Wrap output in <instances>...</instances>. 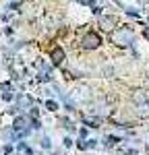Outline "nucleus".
Listing matches in <instances>:
<instances>
[{
	"mask_svg": "<svg viewBox=\"0 0 149 155\" xmlns=\"http://www.w3.org/2000/svg\"><path fill=\"white\" fill-rule=\"evenodd\" d=\"M112 41H114L118 48H128V46L135 41V33H133V29L122 27V29H118V31L112 33Z\"/></svg>",
	"mask_w": 149,
	"mask_h": 155,
	"instance_id": "1",
	"label": "nucleus"
},
{
	"mask_svg": "<svg viewBox=\"0 0 149 155\" xmlns=\"http://www.w3.org/2000/svg\"><path fill=\"white\" fill-rule=\"evenodd\" d=\"M145 35H147V39H149V29H147V31H145Z\"/></svg>",
	"mask_w": 149,
	"mask_h": 155,
	"instance_id": "7",
	"label": "nucleus"
},
{
	"mask_svg": "<svg viewBox=\"0 0 149 155\" xmlns=\"http://www.w3.org/2000/svg\"><path fill=\"white\" fill-rule=\"evenodd\" d=\"M50 58H52V62H54L56 66L62 64V60H64V52H62V48H54L52 54H50Z\"/></svg>",
	"mask_w": 149,
	"mask_h": 155,
	"instance_id": "5",
	"label": "nucleus"
},
{
	"mask_svg": "<svg viewBox=\"0 0 149 155\" xmlns=\"http://www.w3.org/2000/svg\"><path fill=\"white\" fill-rule=\"evenodd\" d=\"M114 25H116V19H114V17H99V27H101L104 31H112Z\"/></svg>",
	"mask_w": 149,
	"mask_h": 155,
	"instance_id": "4",
	"label": "nucleus"
},
{
	"mask_svg": "<svg viewBox=\"0 0 149 155\" xmlns=\"http://www.w3.org/2000/svg\"><path fill=\"white\" fill-rule=\"evenodd\" d=\"M101 44V37L98 35V33H93V31H89V33H85L83 35V39H81V46L85 50H95Z\"/></svg>",
	"mask_w": 149,
	"mask_h": 155,
	"instance_id": "2",
	"label": "nucleus"
},
{
	"mask_svg": "<svg viewBox=\"0 0 149 155\" xmlns=\"http://www.w3.org/2000/svg\"><path fill=\"white\" fill-rule=\"evenodd\" d=\"M139 2H141V4H149V0H139Z\"/></svg>",
	"mask_w": 149,
	"mask_h": 155,
	"instance_id": "6",
	"label": "nucleus"
},
{
	"mask_svg": "<svg viewBox=\"0 0 149 155\" xmlns=\"http://www.w3.org/2000/svg\"><path fill=\"white\" fill-rule=\"evenodd\" d=\"M133 101L139 104V106H141V104H147L149 101V91L147 89H137L135 93H133Z\"/></svg>",
	"mask_w": 149,
	"mask_h": 155,
	"instance_id": "3",
	"label": "nucleus"
}]
</instances>
